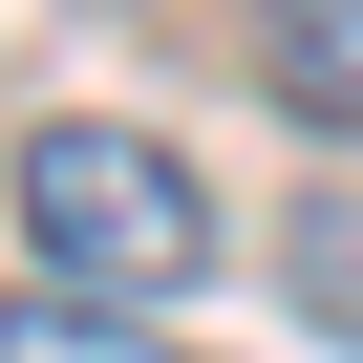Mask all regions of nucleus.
<instances>
[{"label": "nucleus", "instance_id": "obj_1", "mask_svg": "<svg viewBox=\"0 0 363 363\" xmlns=\"http://www.w3.org/2000/svg\"><path fill=\"white\" fill-rule=\"evenodd\" d=\"M22 235H43V278H86V299H193V278H214V193H193L150 128H22Z\"/></svg>", "mask_w": 363, "mask_h": 363}, {"label": "nucleus", "instance_id": "obj_2", "mask_svg": "<svg viewBox=\"0 0 363 363\" xmlns=\"http://www.w3.org/2000/svg\"><path fill=\"white\" fill-rule=\"evenodd\" d=\"M257 86L299 128H363V0H257Z\"/></svg>", "mask_w": 363, "mask_h": 363}, {"label": "nucleus", "instance_id": "obj_3", "mask_svg": "<svg viewBox=\"0 0 363 363\" xmlns=\"http://www.w3.org/2000/svg\"><path fill=\"white\" fill-rule=\"evenodd\" d=\"M0 363H171V342H128L86 278H43V299H0Z\"/></svg>", "mask_w": 363, "mask_h": 363}]
</instances>
